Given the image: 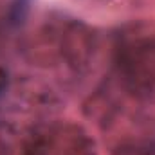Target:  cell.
Wrapping results in <instances>:
<instances>
[{"instance_id":"obj_1","label":"cell","mask_w":155,"mask_h":155,"mask_svg":"<svg viewBox=\"0 0 155 155\" xmlns=\"http://www.w3.org/2000/svg\"><path fill=\"white\" fill-rule=\"evenodd\" d=\"M24 155H97L92 139L76 124L52 123L35 132Z\"/></svg>"}]
</instances>
